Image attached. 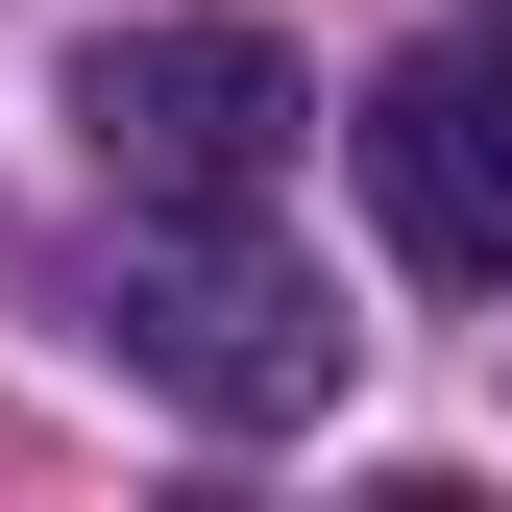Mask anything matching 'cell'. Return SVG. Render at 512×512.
Masks as SVG:
<instances>
[{
	"label": "cell",
	"instance_id": "cell-1",
	"mask_svg": "<svg viewBox=\"0 0 512 512\" xmlns=\"http://www.w3.org/2000/svg\"><path fill=\"white\" fill-rule=\"evenodd\" d=\"M98 342L147 366L171 415H317L342 391V293L269 244V196H122V269H98Z\"/></svg>",
	"mask_w": 512,
	"mask_h": 512
},
{
	"label": "cell",
	"instance_id": "cell-2",
	"mask_svg": "<svg viewBox=\"0 0 512 512\" xmlns=\"http://www.w3.org/2000/svg\"><path fill=\"white\" fill-rule=\"evenodd\" d=\"M74 122H98V196H269L317 98H293L269 25H98L74 49Z\"/></svg>",
	"mask_w": 512,
	"mask_h": 512
},
{
	"label": "cell",
	"instance_id": "cell-3",
	"mask_svg": "<svg viewBox=\"0 0 512 512\" xmlns=\"http://www.w3.org/2000/svg\"><path fill=\"white\" fill-rule=\"evenodd\" d=\"M366 196L439 293H512V25H415L366 74Z\"/></svg>",
	"mask_w": 512,
	"mask_h": 512
}]
</instances>
